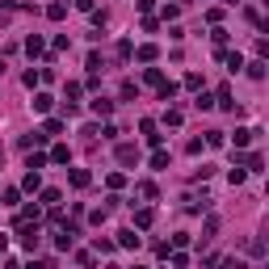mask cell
Listing matches in <instances>:
<instances>
[{
  "instance_id": "277c9868",
  "label": "cell",
  "mask_w": 269,
  "mask_h": 269,
  "mask_svg": "<svg viewBox=\"0 0 269 269\" xmlns=\"http://www.w3.org/2000/svg\"><path fill=\"white\" fill-rule=\"evenodd\" d=\"M72 185L84 189V185H89V173H80V168H76V173H72Z\"/></svg>"
},
{
  "instance_id": "3957f363",
  "label": "cell",
  "mask_w": 269,
  "mask_h": 269,
  "mask_svg": "<svg viewBox=\"0 0 269 269\" xmlns=\"http://www.w3.org/2000/svg\"><path fill=\"white\" fill-rule=\"evenodd\" d=\"M34 110H42V114H46V110H51V97L38 93V97H34Z\"/></svg>"
},
{
  "instance_id": "52a82bcc",
  "label": "cell",
  "mask_w": 269,
  "mask_h": 269,
  "mask_svg": "<svg viewBox=\"0 0 269 269\" xmlns=\"http://www.w3.org/2000/svg\"><path fill=\"white\" fill-rule=\"evenodd\" d=\"M227 4H236V0H227Z\"/></svg>"
},
{
  "instance_id": "7a4b0ae2",
  "label": "cell",
  "mask_w": 269,
  "mask_h": 269,
  "mask_svg": "<svg viewBox=\"0 0 269 269\" xmlns=\"http://www.w3.org/2000/svg\"><path fill=\"white\" fill-rule=\"evenodd\" d=\"M110 110H114V101H105V97H101V101H93V114H101V118H105Z\"/></svg>"
},
{
  "instance_id": "6da1fadb",
  "label": "cell",
  "mask_w": 269,
  "mask_h": 269,
  "mask_svg": "<svg viewBox=\"0 0 269 269\" xmlns=\"http://www.w3.org/2000/svg\"><path fill=\"white\" fill-rule=\"evenodd\" d=\"M134 156H139V152H134V147H126V143L118 147V160H122V164H134Z\"/></svg>"
},
{
  "instance_id": "5b68a950",
  "label": "cell",
  "mask_w": 269,
  "mask_h": 269,
  "mask_svg": "<svg viewBox=\"0 0 269 269\" xmlns=\"http://www.w3.org/2000/svg\"><path fill=\"white\" fill-rule=\"evenodd\" d=\"M223 269H244V261H231V257H227V261H223Z\"/></svg>"
},
{
  "instance_id": "8992f818",
  "label": "cell",
  "mask_w": 269,
  "mask_h": 269,
  "mask_svg": "<svg viewBox=\"0 0 269 269\" xmlns=\"http://www.w3.org/2000/svg\"><path fill=\"white\" fill-rule=\"evenodd\" d=\"M0 72H4V59H0Z\"/></svg>"
}]
</instances>
